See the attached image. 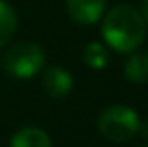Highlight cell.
I'll return each instance as SVG.
<instances>
[{"label":"cell","mask_w":148,"mask_h":147,"mask_svg":"<svg viewBox=\"0 0 148 147\" xmlns=\"http://www.w3.org/2000/svg\"><path fill=\"white\" fill-rule=\"evenodd\" d=\"M10 147H53L47 132L38 126H23L11 136Z\"/></svg>","instance_id":"cell-6"},{"label":"cell","mask_w":148,"mask_h":147,"mask_svg":"<svg viewBox=\"0 0 148 147\" xmlns=\"http://www.w3.org/2000/svg\"><path fill=\"white\" fill-rule=\"evenodd\" d=\"M105 44L116 53H133L146 38V23L141 11L130 4H118L105 13L101 23Z\"/></svg>","instance_id":"cell-1"},{"label":"cell","mask_w":148,"mask_h":147,"mask_svg":"<svg viewBox=\"0 0 148 147\" xmlns=\"http://www.w3.org/2000/svg\"><path fill=\"white\" fill-rule=\"evenodd\" d=\"M141 15L145 19V23L148 25V0H143L141 2Z\"/></svg>","instance_id":"cell-10"},{"label":"cell","mask_w":148,"mask_h":147,"mask_svg":"<svg viewBox=\"0 0 148 147\" xmlns=\"http://www.w3.org/2000/svg\"><path fill=\"white\" fill-rule=\"evenodd\" d=\"M139 132L143 134V138H146V140H148V121L141 123V126H139Z\"/></svg>","instance_id":"cell-11"},{"label":"cell","mask_w":148,"mask_h":147,"mask_svg":"<svg viewBox=\"0 0 148 147\" xmlns=\"http://www.w3.org/2000/svg\"><path fill=\"white\" fill-rule=\"evenodd\" d=\"M107 0H66L68 15L77 25H94L101 19Z\"/></svg>","instance_id":"cell-4"},{"label":"cell","mask_w":148,"mask_h":147,"mask_svg":"<svg viewBox=\"0 0 148 147\" xmlns=\"http://www.w3.org/2000/svg\"><path fill=\"white\" fill-rule=\"evenodd\" d=\"M45 66V51L34 42H17L4 55V70L17 79H28Z\"/></svg>","instance_id":"cell-3"},{"label":"cell","mask_w":148,"mask_h":147,"mask_svg":"<svg viewBox=\"0 0 148 147\" xmlns=\"http://www.w3.org/2000/svg\"><path fill=\"white\" fill-rule=\"evenodd\" d=\"M41 85L45 92L53 98H66L73 89V77L62 66H49L43 70Z\"/></svg>","instance_id":"cell-5"},{"label":"cell","mask_w":148,"mask_h":147,"mask_svg":"<svg viewBox=\"0 0 148 147\" xmlns=\"http://www.w3.org/2000/svg\"><path fill=\"white\" fill-rule=\"evenodd\" d=\"M124 76L135 85L148 83V53H131L124 64Z\"/></svg>","instance_id":"cell-7"},{"label":"cell","mask_w":148,"mask_h":147,"mask_svg":"<svg viewBox=\"0 0 148 147\" xmlns=\"http://www.w3.org/2000/svg\"><path fill=\"white\" fill-rule=\"evenodd\" d=\"M137 147H148V144H143V145H137Z\"/></svg>","instance_id":"cell-12"},{"label":"cell","mask_w":148,"mask_h":147,"mask_svg":"<svg viewBox=\"0 0 148 147\" xmlns=\"http://www.w3.org/2000/svg\"><path fill=\"white\" fill-rule=\"evenodd\" d=\"M15 30H17V15H15V10L6 0H0V49L11 42Z\"/></svg>","instance_id":"cell-8"},{"label":"cell","mask_w":148,"mask_h":147,"mask_svg":"<svg viewBox=\"0 0 148 147\" xmlns=\"http://www.w3.org/2000/svg\"><path fill=\"white\" fill-rule=\"evenodd\" d=\"M83 59L92 70H103L109 64V51L99 42H90L83 51Z\"/></svg>","instance_id":"cell-9"},{"label":"cell","mask_w":148,"mask_h":147,"mask_svg":"<svg viewBox=\"0 0 148 147\" xmlns=\"http://www.w3.org/2000/svg\"><path fill=\"white\" fill-rule=\"evenodd\" d=\"M141 119L133 107L127 106H109L98 117V130L103 138L114 144L130 141L135 134H139Z\"/></svg>","instance_id":"cell-2"}]
</instances>
